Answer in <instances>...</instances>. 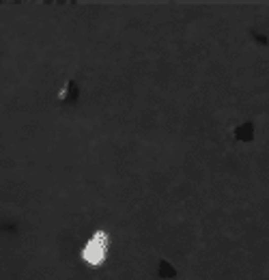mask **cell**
Returning <instances> with one entry per match:
<instances>
[{
	"instance_id": "obj_1",
	"label": "cell",
	"mask_w": 269,
	"mask_h": 280,
	"mask_svg": "<svg viewBox=\"0 0 269 280\" xmlns=\"http://www.w3.org/2000/svg\"><path fill=\"white\" fill-rule=\"evenodd\" d=\"M108 248H110V237L104 231H97L91 235V239L86 241V246L82 250V259L88 265H102L108 257Z\"/></svg>"
}]
</instances>
